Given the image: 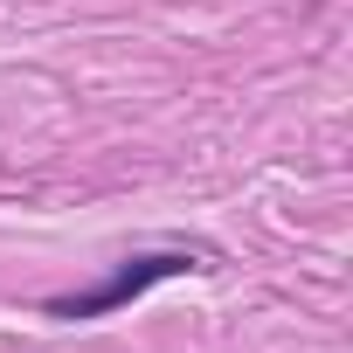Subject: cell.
Listing matches in <instances>:
<instances>
[{"label":"cell","instance_id":"cell-1","mask_svg":"<svg viewBox=\"0 0 353 353\" xmlns=\"http://www.w3.org/2000/svg\"><path fill=\"white\" fill-rule=\"evenodd\" d=\"M201 256H188V250H166V256H139L132 270H118L111 284H97V291H83V298H56L49 305V319H97V312H111V305H125V298H139L145 284H159V277H173V270H194Z\"/></svg>","mask_w":353,"mask_h":353}]
</instances>
